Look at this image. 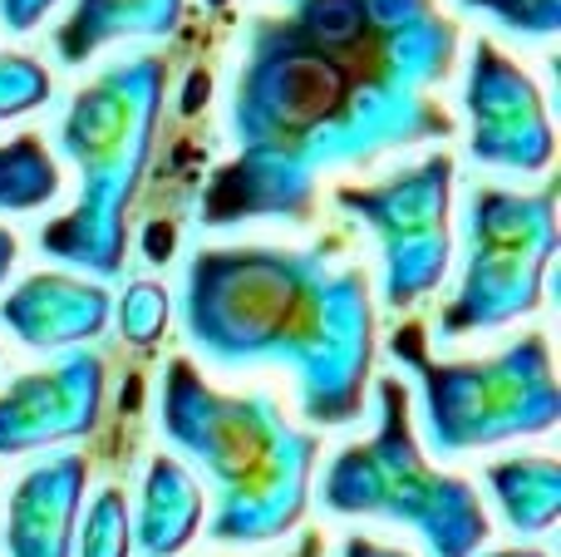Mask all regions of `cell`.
Listing matches in <instances>:
<instances>
[{
	"label": "cell",
	"mask_w": 561,
	"mask_h": 557,
	"mask_svg": "<svg viewBox=\"0 0 561 557\" xmlns=\"http://www.w3.org/2000/svg\"><path fill=\"white\" fill-rule=\"evenodd\" d=\"M454 55L458 25L434 0H290L256 15L227 109L232 158L207 183L203 223H306L325 173L448 138L454 118L428 89Z\"/></svg>",
	"instance_id": "obj_1"
},
{
	"label": "cell",
	"mask_w": 561,
	"mask_h": 557,
	"mask_svg": "<svg viewBox=\"0 0 561 557\" xmlns=\"http://www.w3.org/2000/svg\"><path fill=\"white\" fill-rule=\"evenodd\" d=\"M183 331L213 365H280L310 424H350L375 365V306L335 242L197 247L183 272Z\"/></svg>",
	"instance_id": "obj_2"
},
{
	"label": "cell",
	"mask_w": 561,
	"mask_h": 557,
	"mask_svg": "<svg viewBox=\"0 0 561 557\" xmlns=\"http://www.w3.org/2000/svg\"><path fill=\"white\" fill-rule=\"evenodd\" d=\"M163 434L207 474L213 519L207 533L232 548L286 538L310 503V469L320 440L280 414L266 390L227 395L203 380L193 361L163 371Z\"/></svg>",
	"instance_id": "obj_3"
},
{
	"label": "cell",
	"mask_w": 561,
	"mask_h": 557,
	"mask_svg": "<svg viewBox=\"0 0 561 557\" xmlns=\"http://www.w3.org/2000/svg\"><path fill=\"white\" fill-rule=\"evenodd\" d=\"M168 94V59L134 55L108 65L75 94L59 148L79 168V197L39 232V252L99 276H118L128 257V207L153 158L158 114Z\"/></svg>",
	"instance_id": "obj_4"
},
{
	"label": "cell",
	"mask_w": 561,
	"mask_h": 557,
	"mask_svg": "<svg viewBox=\"0 0 561 557\" xmlns=\"http://www.w3.org/2000/svg\"><path fill=\"white\" fill-rule=\"evenodd\" d=\"M379 424L365 444H350L330 459L320 503L350 519H389L424 538L428 557H473L488 543V513L473 484L434 469L409 424L404 380H375Z\"/></svg>",
	"instance_id": "obj_5"
},
{
	"label": "cell",
	"mask_w": 561,
	"mask_h": 557,
	"mask_svg": "<svg viewBox=\"0 0 561 557\" xmlns=\"http://www.w3.org/2000/svg\"><path fill=\"white\" fill-rule=\"evenodd\" d=\"M389 355L414 371L424 395V434L434 454H468L483 444L547 434L561 420L547 336H523L488 361H428L414 321L389 336Z\"/></svg>",
	"instance_id": "obj_6"
},
{
	"label": "cell",
	"mask_w": 561,
	"mask_h": 557,
	"mask_svg": "<svg viewBox=\"0 0 561 557\" xmlns=\"http://www.w3.org/2000/svg\"><path fill=\"white\" fill-rule=\"evenodd\" d=\"M557 257V183L537 193L473 187L463 203V276L438 316L444 336L497 331L542 306Z\"/></svg>",
	"instance_id": "obj_7"
},
{
	"label": "cell",
	"mask_w": 561,
	"mask_h": 557,
	"mask_svg": "<svg viewBox=\"0 0 561 557\" xmlns=\"http://www.w3.org/2000/svg\"><path fill=\"white\" fill-rule=\"evenodd\" d=\"M448 193L454 154H428L375 187H335V207L375 232L385 257V306L409 311L448 272Z\"/></svg>",
	"instance_id": "obj_8"
},
{
	"label": "cell",
	"mask_w": 561,
	"mask_h": 557,
	"mask_svg": "<svg viewBox=\"0 0 561 557\" xmlns=\"http://www.w3.org/2000/svg\"><path fill=\"white\" fill-rule=\"evenodd\" d=\"M468 144L478 163L513 168V173H542L557 154L552 124H547L542 89L523 75V65L503 55L497 45L478 39L468 59Z\"/></svg>",
	"instance_id": "obj_9"
},
{
	"label": "cell",
	"mask_w": 561,
	"mask_h": 557,
	"mask_svg": "<svg viewBox=\"0 0 561 557\" xmlns=\"http://www.w3.org/2000/svg\"><path fill=\"white\" fill-rule=\"evenodd\" d=\"M104 405V355L69 351L49 371L20 375L0 395V454H30L84 440Z\"/></svg>",
	"instance_id": "obj_10"
},
{
	"label": "cell",
	"mask_w": 561,
	"mask_h": 557,
	"mask_svg": "<svg viewBox=\"0 0 561 557\" xmlns=\"http://www.w3.org/2000/svg\"><path fill=\"white\" fill-rule=\"evenodd\" d=\"M89 459L84 454H55L35 464L10 493L5 553L10 557H69L75 553V523L84 503Z\"/></svg>",
	"instance_id": "obj_11"
},
{
	"label": "cell",
	"mask_w": 561,
	"mask_h": 557,
	"mask_svg": "<svg viewBox=\"0 0 561 557\" xmlns=\"http://www.w3.org/2000/svg\"><path fill=\"white\" fill-rule=\"evenodd\" d=\"M108 292L84 276L39 272L25 276L15 292L0 302V321L30 345V351H59V345L94 341L108 326Z\"/></svg>",
	"instance_id": "obj_12"
},
{
	"label": "cell",
	"mask_w": 561,
	"mask_h": 557,
	"mask_svg": "<svg viewBox=\"0 0 561 557\" xmlns=\"http://www.w3.org/2000/svg\"><path fill=\"white\" fill-rule=\"evenodd\" d=\"M197 528H203V489L178 459L158 454L144 474V493H138L134 543L148 557H178Z\"/></svg>",
	"instance_id": "obj_13"
},
{
	"label": "cell",
	"mask_w": 561,
	"mask_h": 557,
	"mask_svg": "<svg viewBox=\"0 0 561 557\" xmlns=\"http://www.w3.org/2000/svg\"><path fill=\"white\" fill-rule=\"evenodd\" d=\"M183 20V0H75L65 25L55 30V49L65 65H84L94 49L128 35H173Z\"/></svg>",
	"instance_id": "obj_14"
},
{
	"label": "cell",
	"mask_w": 561,
	"mask_h": 557,
	"mask_svg": "<svg viewBox=\"0 0 561 557\" xmlns=\"http://www.w3.org/2000/svg\"><path fill=\"white\" fill-rule=\"evenodd\" d=\"M488 489H493L503 519L517 533H547L561 513V464L557 459H497L488 464Z\"/></svg>",
	"instance_id": "obj_15"
},
{
	"label": "cell",
	"mask_w": 561,
	"mask_h": 557,
	"mask_svg": "<svg viewBox=\"0 0 561 557\" xmlns=\"http://www.w3.org/2000/svg\"><path fill=\"white\" fill-rule=\"evenodd\" d=\"M59 197V168L35 134L0 144V213H35Z\"/></svg>",
	"instance_id": "obj_16"
},
{
	"label": "cell",
	"mask_w": 561,
	"mask_h": 557,
	"mask_svg": "<svg viewBox=\"0 0 561 557\" xmlns=\"http://www.w3.org/2000/svg\"><path fill=\"white\" fill-rule=\"evenodd\" d=\"M128 499L118 489H99L89 503V519L79 528V557H128Z\"/></svg>",
	"instance_id": "obj_17"
},
{
	"label": "cell",
	"mask_w": 561,
	"mask_h": 557,
	"mask_svg": "<svg viewBox=\"0 0 561 557\" xmlns=\"http://www.w3.org/2000/svg\"><path fill=\"white\" fill-rule=\"evenodd\" d=\"M458 5L493 15L503 30L527 39H552L561 30V0H458Z\"/></svg>",
	"instance_id": "obj_18"
},
{
	"label": "cell",
	"mask_w": 561,
	"mask_h": 557,
	"mask_svg": "<svg viewBox=\"0 0 561 557\" xmlns=\"http://www.w3.org/2000/svg\"><path fill=\"white\" fill-rule=\"evenodd\" d=\"M49 99V75L30 55H0V124L30 114Z\"/></svg>",
	"instance_id": "obj_19"
},
{
	"label": "cell",
	"mask_w": 561,
	"mask_h": 557,
	"mask_svg": "<svg viewBox=\"0 0 561 557\" xmlns=\"http://www.w3.org/2000/svg\"><path fill=\"white\" fill-rule=\"evenodd\" d=\"M168 326V292L158 282H134L118 302V331L128 345H158Z\"/></svg>",
	"instance_id": "obj_20"
},
{
	"label": "cell",
	"mask_w": 561,
	"mask_h": 557,
	"mask_svg": "<svg viewBox=\"0 0 561 557\" xmlns=\"http://www.w3.org/2000/svg\"><path fill=\"white\" fill-rule=\"evenodd\" d=\"M49 10H55V0H0V25H5L10 35H25Z\"/></svg>",
	"instance_id": "obj_21"
},
{
	"label": "cell",
	"mask_w": 561,
	"mask_h": 557,
	"mask_svg": "<svg viewBox=\"0 0 561 557\" xmlns=\"http://www.w3.org/2000/svg\"><path fill=\"white\" fill-rule=\"evenodd\" d=\"M340 557H409V553L385 548V543H375V538H345V548H340Z\"/></svg>",
	"instance_id": "obj_22"
},
{
	"label": "cell",
	"mask_w": 561,
	"mask_h": 557,
	"mask_svg": "<svg viewBox=\"0 0 561 557\" xmlns=\"http://www.w3.org/2000/svg\"><path fill=\"white\" fill-rule=\"evenodd\" d=\"M15 252H20V247H15V232H5V227H0V282H5L10 266H15Z\"/></svg>",
	"instance_id": "obj_23"
},
{
	"label": "cell",
	"mask_w": 561,
	"mask_h": 557,
	"mask_svg": "<svg viewBox=\"0 0 561 557\" xmlns=\"http://www.w3.org/2000/svg\"><path fill=\"white\" fill-rule=\"evenodd\" d=\"M320 548H325V543H320V533H306V538H300V548L286 553V557H320Z\"/></svg>",
	"instance_id": "obj_24"
},
{
	"label": "cell",
	"mask_w": 561,
	"mask_h": 557,
	"mask_svg": "<svg viewBox=\"0 0 561 557\" xmlns=\"http://www.w3.org/2000/svg\"><path fill=\"white\" fill-rule=\"evenodd\" d=\"M488 557H547V553H537V548H507V553H488Z\"/></svg>",
	"instance_id": "obj_25"
},
{
	"label": "cell",
	"mask_w": 561,
	"mask_h": 557,
	"mask_svg": "<svg viewBox=\"0 0 561 557\" xmlns=\"http://www.w3.org/2000/svg\"><path fill=\"white\" fill-rule=\"evenodd\" d=\"M207 5H227V0H207Z\"/></svg>",
	"instance_id": "obj_26"
}]
</instances>
